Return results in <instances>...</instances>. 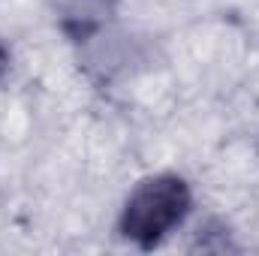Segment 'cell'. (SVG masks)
Returning a JSON list of instances; mask_svg holds the SVG:
<instances>
[{"label": "cell", "mask_w": 259, "mask_h": 256, "mask_svg": "<svg viewBox=\"0 0 259 256\" xmlns=\"http://www.w3.org/2000/svg\"><path fill=\"white\" fill-rule=\"evenodd\" d=\"M115 6H118V0H61V6H58L61 27L72 42H84L100 27H106Z\"/></svg>", "instance_id": "2"}, {"label": "cell", "mask_w": 259, "mask_h": 256, "mask_svg": "<svg viewBox=\"0 0 259 256\" xmlns=\"http://www.w3.org/2000/svg\"><path fill=\"white\" fill-rule=\"evenodd\" d=\"M6 66H9V52L3 49V42H0V75L6 72Z\"/></svg>", "instance_id": "3"}, {"label": "cell", "mask_w": 259, "mask_h": 256, "mask_svg": "<svg viewBox=\"0 0 259 256\" xmlns=\"http://www.w3.org/2000/svg\"><path fill=\"white\" fill-rule=\"evenodd\" d=\"M193 208V193L178 175H154L136 184L121 214V235L142 250L157 247Z\"/></svg>", "instance_id": "1"}]
</instances>
